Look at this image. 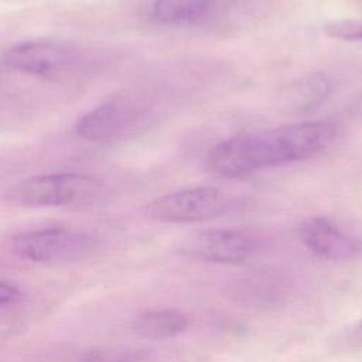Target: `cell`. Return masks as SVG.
<instances>
[{
    "instance_id": "1",
    "label": "cell",
    "mask_w": 362,
    "mask_h": 362,
    "mask_svg": "<svg viewBox=\"0 0 362 362\" xmlns=\"http://www.w3.org/2000/svg\"><path fill=\"white\" fill-rule=\"evenodd\" d=\"M338 124L328 120L290 123L246 132L215 144L206 154V168L225 178L307 160L325 150L338 136Z\"/></svg>"
},
{
    "instance_id": "2",
    "label": "cell",
    "mask_w": 362,
    "mask_h": 362,
    "mask_svg": "<svg viewBox=\"0 0 362 362\" xmlns=\"http://www.w3.org/2000/svg\"><path fill=\"white\" fill-rule=\"evenodd\" d=\"M109 194L103 180L83 173L33 175L10 184L3 197L11 205L30 208H88Z\"/></svg>"
},
{
    "instance_id": "3",
    "label": "cell",
    "mask_w": 362,
    "mask_h": 362,
    "mask_svg": "<svg viewBox=\"0 0 362 362\" xmlns=\"http://www.w3.org/2000/svg\"><path fill=\"white\" fill-rule=\"evenodd\" d=\"M239 198L216 187H192L171 191L147 202L141 212L161 223H194L235 211Z\"/></svg>"
},
{
    "instance_id": "4",
    "label": "cell",
    "mask_w": 362,
    "mask_h": 362,
    "mask_svg": "<svg viewBox=\"0 0 362 362\" xmlns=\"http://www.w3.org/2000/svg\"><path fill=\"white\" fill-rule=\"evenodd\" d=\"M99 247V239L86 230L48 226L16 233L10 239V252L33 263H66L82 260Z\"/></svg>"
},
{
    "instance_id": "5",
    "label": "cell",
    "mask_w": 362,
    "mask_h": 362,
    "mask_svg": "<svg viewBox=\"0 0 362 362\" xmlns=\"http://www.w3.org/2000/svg\"><path fill=\"white\" fill-rule=\"evenodd\" d=\"M153 109L140 98L115 96L83 113L76 134L90 143H115L134 136L147 127Z\"/></svg>"
},
{
    "instance_id": "6",
    "label": "cell",
    "mask_w": 362,
    "mask_h": 362,
    "mask_svg": "<svg viewBox=\"0 0 362 362\" xmlns=\"http://www.w3.org/2000/svg\"><path fill=\"white\" fill-rule=\"evenodd\" d=\"M1 61L11 71L41 78H59L78 71L85 64V51L66 41L33 40L7 48Z\"/></svg>"
},
{
    "instance_id": "7",
    "label": "cell",
    "mask_w": 362,
    "mask_h": 362,
    "mask_svg": "<svg viewBox=\"0 0 362 362\" xmlns=\"http://www.w3.org/2000/svg\"><path fill=\"white\" fill-rule=\"evenodd\" d=\"M256 247L252 235L240 229L212 228L191 235L182 252L197 260L218 264H239L247 260Z\"/></svg>"
},
{
    "instance_id": "8",
    "label": "cell",
    "mask_w": 362,
    "mask_h": 362,
    "mask_svg": "<svg viewBox=\"0 0 362 362\" xmlns=\"http://www.w3.org/2000/svg\"><path fill=\"white\" fill-rule=\"evenodd\" d=\"M298 236L313 255L327 260H349L362 255V238L324 216L305 219L298 228Z\"/></svg>"
},
{
    "instance_id": "9",
    "label": "cell",
    "mask_w": 362,
    "mask_h": 362,
    "mask_svg": "<svg viewBox=\"0 0 362 362\" xmlns=\"http://www.w3.org/2000/svg\"><path fill=\"white\" fill-rule=\"evenodd\" d=\"M232 296L236 301L247 307L269 308L283 301L286 284L284 280L274 273L266 270L255 272L235 283Z\"/></svg>"
},
{
    "instance_id": "10",
    "label": "cell",
    "mask_w": 362,
    "mask_h": 362,
    "mask_svg": "<svg viewBox=\"0 0 362 362\" xmlns=\"http://www.w3.org/2000/svg\"><path fill=\"white\" fill-rule=\"evenodd\" d=\"M189 327V318L173 308L146 311L133 320V331L146 339L161 341L178 337Z\"/></svg>"
},
{
    "instance_id": "11",
    "label": "cell",
    "mask_w": 362,
    "mask_h": 362,
    "mask_svg": "<svg viewBox=\"0 0 362 362\" xmlns=\"http://www.w3.org/2000/svg\"><path fill=\"white\" fill-rule=\"evenodd\" d=\"M211 10V0H154L153 17L167 25H191L204 20Z\"/></svg>"
},
{
    "instance_id": "12",
    "label": "cell",
    "mask_w": 362,
    "mask_h": 362,
    "mask_svg": "<svg viewBox=\"0 0 362 362\" xmlns=\"http://www.w3.org/2000/svg\"><path fill=\"white\" fill-rule=\"evenodd\" d=\"M329 93V82L321 74L303 76L293 88L291 96L297 110H308L318 106Z\"/></svg>"
},
{
    "instance_id": "13",
    "label": "cell",
    "mask_w": 362,
    "mask_h": 362,
    "mask_svg": "<svg viewBox=\"0 0 362 362\" xmlns=\"http://www.w3.org/2000/svg\"><path fill=\"white\" fill-rule=\"evenodd\" d=\"M79 362H150L147 354L137 349H93Z\"/></svg>"
},
{
    "instance_id": "14",
    "label": "cell",
    "mask_w": 362,
    "mask_h": 362,
    "mask_svg": "<svg viewBox=\"0 0 362 362\" xmlns=\"http://www.w3.org/2000/svg\"><path fill=\"white\" fill-rule=\"evenodd\" d=\"M325 34L344 41H362V20H332L324 24Z\"/></svg>"
},
{
    "instance_id": "15",
    "label": "cell",
    "mask_w": 362,
    "mask_h": 362,
    "mask_svg": "<svg viewBox=\"0 0 362 362\" xmlns=\"http://www.w3.org/2000/svg\"><path fill=\"white\" fill-rule=\"evenodd\" d=\"M335 346L341 349L362 348V320L342 329L335 338Z\"/></svg>"
},
{
    "instance_id": "16",
    "label": "cell",
    "mask_w": 362,
    "mask_h": 362,
    "mask_svg": "<svg viewBox=\"0 0 362 362\" xmlns=\"http://www.w3.org/2000/svg\"><path fill=\"white\" fill-rule=\"evenodd\" d=\"M23 297L24 293L17 283L10 280L0 281V308L3 311L20 304Z\"/></svg>"
}]
</instances>
